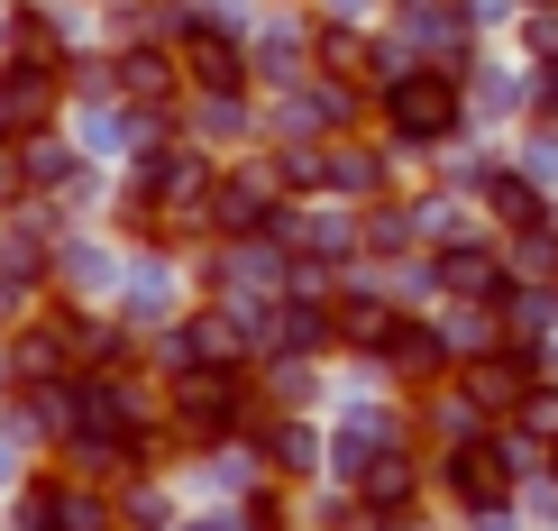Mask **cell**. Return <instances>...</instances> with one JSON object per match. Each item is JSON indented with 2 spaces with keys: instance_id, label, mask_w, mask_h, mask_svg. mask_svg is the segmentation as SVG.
<instances>
[{
  "instance_id": "1",
  "label": "cell",
  "mask_w": 558,
  "mask_h": 531,
  "mask_svg": "<svg viewBox=\"0 0 558 531\" xmlns=\"http://www.w3.org/2000/svg\"><path fill=\"white\" fill-rule=\"evenodd\" d=\"M166 412L183 431V458H220L247 449V431L266 422V385L257 366H183V376H166Z\"/></svg>"
},
{
  "instance_id": "2",
  "label": "cell",
  "mask_w": 558,
  "mask_h": 531,
  "mask_svg": "<svg viewBox=\"0 0 558 531\" xmlns=\"http://www.w3.org/2000/svg\"><path fill=\"white\" fill-rule=\"evenodd\" d=\"M376 120H385L393 147L439 156V147H458V137L476 129V110H468V83H458V74H439V64H403L393 83H376Z\"/></svg>"
},
{
  "instance_id": "3",
  "label": "cell",
  "mask_w": 558,
  "mask_h": 531,
  "mask_svg": "<svg viewBox=\"0 0 558 531\" xmlns=\"http://www.w3.org/2000/svg\"><path fill=\"white\" fill-rule=\"evenodd\" d=\"M74 110V56H0V137L56 129Z\"/></svg>"
},
{
  "instance_id": "4",
  "label": "cell",
  "mask_w": 558,
  "mask_h": 531,
  "mask_svg": "<svg viewBox=\"0 0 558 531\" xmlns=\"http://www.w3.org/2000/svg\"><path fill=\"white\" fill-rule=\"evenodd\" d=\"M422 275L439 303H495L504 275H513V257H504V229L495 239H476V229H439V239L422 248Z\"/></svg>"
},
{
  "instance_id": "5",
  "label": "cell",
  "mask_w": 558,
  "mask_h": 531,
  "mask_svg": "<svg viewBox=\"0 0 558 531\" xmlns=\"http://www.w3.org/2000/svg\"><path fill=\"white\" fill-rule=\"evenodd\" d=\"M247 458H257L275 486H320V476H330V431H320L312 412H266V422L247 431Z\"/></svg>"
},
{
  "instance_id": "6",
  "label": "cell",
  "mask_w": 558,
  "mask_h": 531,
  "mask_svg": "<svg viewBox=\"0 0 558 531\" xmlns=\"http://www.w3.org/2000/svg\"><path fill=\"white\" fill-rule=\"evenodd\" d=\"M476 202H485V220L513 239V229H541L558 202H549V183L522 166V156H504V166H485V183H476Z\"/></svg>"
},
{
  "instance_id": "7",
  "label": "cell",
  "mask_w": 558,
  "mask_h": 531,
  "mask_svg": "<svg viewBox=\"0 0 558 531\" xmlns=\"http://www.w3.org/2000/svg\"><path fill=\"white\" fill-rule=\"evenodd\" d=\"M320 147H330V193H320V202H357V212H366V202L393 193V166H385V147L366 129H339V137H320Z\"/></svg>"
},
{
  "instance_id": "8",
  "label": "cell",
  "mask_w": 558,
  "mask_h": 531,
  "mask_svg": "<svg viewBox=\"0 0 558 531\" xmlns=\"http://www.w3.org/2000/svg\"><path fill=\"white\" fill-rule=\"evenodd\" d=\"M0 56H83V46H74V19L56 0H10L0 10Z\"/></svg>"
},
{
  "instance_id": "9",
  "label": "cell",
  "mask_w": 558,
  "mask_h": 531,
  "mask_svg": "<svg viewBox=\"0 0 558 531\" xmlns=\"http://www.w3.org/2000/svg\"><path fill=\"white\" fill-rule=\"evenodd\" d=\"M257 110H247V92H193V137L202 147H220V156H247L257 147Z\"/></svg>"
},
{
  "instance_id": "10",
  "label": "cell",
  "mask_w": 558,
  "mask_h": 531,
  "mask_svg": "<svg viewBox=\"0 0 558 531\" xmlns=\"http://www.w3.org/2000/svg\"><path fill=\"white\" fill-rule=\"evenodd\" d=\"M120 531H183V504L156 486V468H137V476H120Z\"/></svg>"
},
{
  "instance_id": "11",
  "label": "cell",
  "mask_w": 558,
  "mask_h": 531,
  "mask_svg": "<svg viewBox=\"0 0 558 531\" xmlns=\"http://www.w3.org/2000/svg\"><path fill=\"white\" fill-rule=\"evenodd\" d=\"M513 422L531 431V441H558V376H541V385H531V395L513 403Z\"/></svg>"
},
{
  "instance_id": "12",
  "label": "cell",
  "mask_w": 558,
  "mask_h": 531,
  "mask_svg": "<svg viewBox=\"0 0 558 531\" xmlns=\"http://www.w3.org/2000/svg\"><path fill=\"white\" fill-rule=\"evenodd\" d=\"M522 166H531V174H541L549 193H558V129H531V137H522Z\"/></svg>"
},
{
  "instance_id": "13",
  "label": "cell",
  "mask_w": 558,
  "mask_h": 531,
  "mask_svg": "<svg viewBox=\"0 0 558 531\" xmlns=\"http://www.w3.org/2000/svg\"><path fill=\"white\" fill-rule=\"evenodd\" d=\"M541 476H549V486H558V441H549V468H541Z\"/></svg>"
},
{
  "instance_id": "14",
  "label": "cell",
  "mask_w": 558,
  "mask_h": 531,
  "mask_svg": "<svg viewBox=\"0 0 558 531\" xmlns=\"http://www.w3.org/2000/svg\"><path fill=\"white\" fill-rule=\"evenodd\" d=\"M513 10H558V0H513Z\"/></svg>"
},
{
  "instance_id": "15",
  "label": "cell",
  "mask_w": 558,
  "mask_h": 531,
  "mask_svg": "<svg viewBox=\"0 0 558 531\" xmlns=\"http://www.w3.org/2000/svg\"><path fill=\"white\" fill-rule=\"evenodd\" d=\"M549 376H558V330H549Z\"/></svg>"
},
{
  "instance_id": "16",
  "label": "cell",
  "mask_w": 558,
  "mask_h": 531,
  "mask_svg": "<svg viewBox=\"0 0 558 531\" xmlns=\"http://www.w3.org/2000/svg\"><path fill=\"white\" fill-rule=\"evenodd\" d=\"M0 395H10V385H0Z\"/></svg>"
}]
</instances>
